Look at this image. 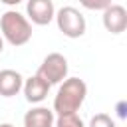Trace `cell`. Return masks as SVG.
<instances>
[{
	"label": "cell",
	"mask_w": 127,
	"mask_h": 127,
	"mask_svg": "<svg viewBox=\"0 0 127 127\" xmlns=\"http://www.w3.org/2000/svg\"><path fill=\"white\" fill-rule=\"evenodd\" d=\"M50 83L40 77L38 73L36 75H30L28 79H24L22 83V91H24V97L28 103H42L46 97H48V91H50Z\"/></svg>",
	"instance_id": "6"
},
{
	"label": "cell",
	"mask_w": 127,
	"mask_h": 127,
	"mask_svg": "<svg viewBox=\"0 0 127 127\" xmlns=\"http://www.w3.org/2000/svg\"><path fill=\"white\" fill-rule=\"evenodd\" d=\"M38 75L44 77L50 85L62 83L67 77V60H65V56H62L58 52L48 54L44 58V62L40 64V67H38Z\"/></svg>",
	"instance_id": "4"
},
{
	"label": "cell",
	"mask_w": 127,
	"mask_h": 127,
	"mask_svg": "<svg viewBox=\"0 0 127 127\" xmlns=\"http://www.w3.org/2000/svg\"><path fill=\"white\" fill-rule=\"evenodd\" d=\"M0 34L10 46L18 48L32 40V24L24 14L16 10H8L0 18Z\"/></svg>",
	"instance_id": "2"
},
{
	"label": "cell",
	"mask_w": 127,
	"mask_h": 127,
	"mask_svg": "<svg viewBox=\"0 0 127 127\" xmlns=\"http://www.w3.org/2000/svg\"><path fill=\"white\" fill-rule=\"evenodd\" d=\"M103 26L111 34H123L127 28V10L121 4H111L103 10Z\"/></svg>",
	"instance_id": "7"
},
{
	"label": "cell",
	"mask_w": 127,
	"mask_h": 127,
	"mask_svg": "<svg viewBox=\"0 0 127 127\" xmlns=\"http://www.w3.org/2000/svg\"><path fill=\"white\" fill-rule=\"evenodd\" d=\"M56 113L48 107H32L24 115V127H54Z\"/></svg>",
	"instance_id": "9"
},
{
	"label": "cell",
	"mask_w": 127,
	"mask_h": 127,
	"mask_svg": "<svg viewBox=\"0 0 127 127\" xmlns=\"http://www.w3.org/2000/svg\"><path fill=\"white\" fill-rule=\"evenodd\" d=\"M54 20H56V24H58V30H60L64 36L71 38V40L81 38V36L85 34V28H87L85 18H83V14H81L77 8H73V6H64V8H60V10L56 12Z\"/></svg>",
	"instance_id": "3"
},
{
	"label": "cell",
	"mask_w": 127,
	"mask_h": 127,
	"mask_svg": "<svg viewBox=\"0 0 127 127\" xmlns=\"http://www.w3.org/2000/svg\"><path fill=\"white\" fill-rule=\"evenodd\" d=\"M24 77L16 69H2L0 71V95L2 97H14L22 89Z\"/></svg>",
	"instance_id": "8"
},
{
	"label": "cell",
	"mask_w": 127,
	"mask_h": 127,
	"mask_svg": "<svg viewBox=\"0 0 127 127\" xmlns=\"http://www.w3.org/2000/svg\"><path fill=\"white\" fill-rule=\"evenodd\" d=\"M2 4H6V6H18L22 0H0Z\"/></svg>",
	"instance_id": "14"
},
{
	"label": "cell",
	"mask_w": 127,
	"mask_h": 127,
	"mask_svg": "<svg viewBox=\"0 0 127 127\" xmlns=\"http://www.w3.org/2000/svg\"><path fill=\"white\" fill-rule=\"evenodd\" d=\"M26 14L28 20L36 26H48L54 16H56V8L52 0H28L26 2Z\"/></svg>",
	"instance_id": "5"
},
{
	"label": "cell",
	"mask_w": 127,
	"mask_h": 127,
	"mask_svg": "<svg viewBox=\"0 0 127 127\" xmlns=\"http://www.w3.org/2000/svg\"><path fill=\"white\" fill-rule=\"evenodd\" d=\"M4 52V38H2V34H0V54Z\"/></svg>",
	"instance_id": "15"
},
{
	"label": "cell",
	"mask_w": 127,
	"mask_h": 127,
	"mask_svg": "<svg viewBox=\"0 0 127 127\" xmlns=\"http://www.w3.org/2000/svg\"><path fill=\"white\" fill-rule=\"evenodd\" d=\"M87 95V85L79 77H65L60 83V89L54 97V113L65 115V113H77L83 105Z\"/></svg>",
	"instance_id": "1"
},
{
	"label": "cell",
	"mask_w": 127,
	"mask_h": 127,
	"mask_svg": "<svg viewBox=\"0 0 127 127\" xmlns=\"http://www.w3.org/2000/svg\"><path fill=\"white\" fill-rule=\"evenodd\" d=\"M89 127H115V121H113L111 115H107V113H97V115L91 117Z\"/></svg>",
	"instance_id": "11"
},
{
	"label": "cell",
	"mask_w": 127,
	"mask_h": 127,
	"mask_svg": "<svg viewBox=\"0 0 127 127\" xmlns=\"http://www.w3.org/2000/svg\"><path fill=\"white\" fill-rule=\"evenodd\" d=\"M123 109H125V103H123V101H121V103H117V113H119V117H121V119L125 117V111H123Z\"/></svg>",
	"instance_id": "13"
},
{
	"label": "cell",
	"mask_w": 127,
	"mask_h": 127,
	"mask_svg": "<svg viewBox=\"0 0 127 127\" xmlns=\"http://www.w3.org/2000/svg\"><path fill=\"white\" fill-rule=\"evenodd\" d=\"M79 4L85 8V10H93V12H97V10H105L107 6H111V0H79Z\"/></svg>",
	"instance_id": "12"
},
{
	"label": "cell",
	"mask_w": 127,
	"mask_h": 127,
	"mask_svg": "<svg viewBox=\"0 0 127 127\" xmlns=\"http://www.w3.org/2000/svg\"><path fill=\"white\" fill-rule=\"evenodd\" d=\"M0 127H14L12 123H0Z\"/></svg>",
	"instance_id": "16"
},
{
	"label": "cell",
	"mask_w": 127,
	"mask_h": 127,
	"mask_svg": "<svg viewBox=\"0 0 127 127\" xmlns=\"http://www.w3.org/2000/svg\"><path fill=\"white\" fill-rule=\"evenodd\" d=\"M54 127H85V125L77 113H65L54 119Z\"/></svg>",
	"instance_id": "10"
}]
</instances>
